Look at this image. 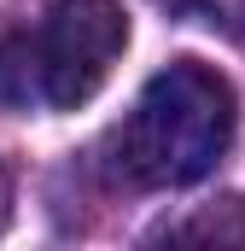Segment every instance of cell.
I'll return each instance as SVG.
<instances>
[{
	"label": "cell",
	"instance_id": "cell-1",
	"mask_svg": "<svg viewBox=\"0 0 245 251\" xmlns=\"http://www.w3.org/2000/svg\"><path fill=\"white\" fill-rule=\"evenodd\" d=\"M234 123H240V105H234L228 76H216L198 59H175L140 88L134 111L111 134L117 176L128 187H152V193L193 187L222 164Z\"/></svg>",
	"mask_w": 245,
	"mask_h": 251
},
{
	"label": "cell",
	"instance_id": "cell-2",
	"mask_svg": "<svg viewBox=\"0 0 245 251\" xmlns=\"http://www.w3.org/2000/svg\"><path fill=\"white\" fill-rule=\"evenodd\" d=\"M128 47L117 0H53L35 29L0 41V105L12 111H70L88 105Z\"/></svg>",
	"mask_w": 245,
	"mask_h": 251
},
{
	"label": "cell",
	"instance_id": "cell-3",
	"mask_svg": "<svg viewBox=\"0 0 245 251\" xmlns=\"http://www.w3.org/2000/svg\"><path fill=\"white\" fill-rule=\"evenodd\" d=\"M170 240H216V246L228 240V246H240V240H245V222H228V228H222L216 210H204V216L181 222V228H170Z\"/></svg>",
	"mask_w": 245,
	"mask_h": 251
},
{
	"label": "cell",
	"instance_id": "cell-4",
	"mask_svg": "<svg viewBox=\"0 0 245 251\" xmlns=\"http://www.w3.org/2000/svg\"><path fill=\"white\" fill-rule=\"evenodd\" d=\"M6 216H12V176H6V164H0V228H6Z\"/></svg>",
	"mask_w": 245,
	"mask_h": 251
}]
</instances>
